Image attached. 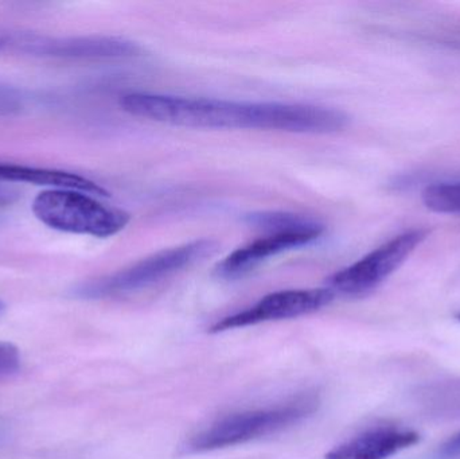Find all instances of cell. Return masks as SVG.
Returning a JSON list of instances; mask_svg holds the SVG:
<instances>
[{"label": "cell", "instance_id": "6da1fadb", "mask_svg": "<svg viewBox=\"0 0 460 459\" xmlns=\"http://www.w3.org/2000/svg\"><path fill=\"white\" fill-rule=\"evenodd\" d=\"M120 107L137 118L189 128L332 134L349 123L348 115L341 110L300 102H229L134 92L121 97Z\"/></svg>", "mask_w": 460, "mask_h": 459}, {"label": "cell", "instance_id": "7a4b0ae2", "mask_svg": "<svg viewBox=\"0 0 460 459\" xmlns=\"http://www.w3.org/2000/svg\"><path fill=\"white\" fill-rule=\"evenodd\" d=\"M318 406V396L307 393L276 406L228 415L194 434L186 444V453L215 452L272 436L305 422Z\"/></svg>", "mask_w": 460, "mask_h": 459}, {"label": "cell", "instance_id": "3957f363", "mask_svg": "<svg viewBox=\"0 0 460 459\" xmlns=\"http://www.w3.org/2000/svg\"><path fill=\"white\" fill-rule=\"evenodd\" d=\"M35 217L49 228L107 239L120 234L131 216L107 207L92 194L69 189H46L32 201Z\"/></svg>", "mask_w": 460, "mask_h": 459}, {"label": "cell", "instance_id": "277c9868", "mask_svg": "<svg viewBox=\"0 0 460 459\" xmlns=\"http://www.w3.org/2000/svg\"><path fill=\"white\" fill-rule=\"evenodd\" d=\"M217 247V243L213 240L202 239L161 251L120 271L83 283L75 288V296L94 301L151 287L213 255Z\"/></svg>", "mask_w": 460, "mask_h": 459}, {"label": "cell", "instance_id": "5b68a950", "mask_svg": "<svg viewBox=\"0 0 460 459\" xmlns=\"http://www.w3.org/2000/svg\"><path fill=\"white\" fill-rule=\"evenodd\" d=\"M429 232L412 229L384 243L356 263L329 278V288L345 296H364L383 285L427 239Z\"/></svg>", "mask_w": 460, "mask_h": 459}, {"label": "cell", "instance_id": "8992f818", "mask_svg": "<svg viewBox=\"0 0 460 459\" xmlns=\"http://www.w3.org/2000/svg\"><path fill=\"white\" fill-rule=\"evenodd\" d=\"M335 294L330 288H302L268 294L248 309L228 315L210 328V333H223L270 321L291 320L313 314L332 304Z\"/></svg>", "mask_w": 460, "mask_h": 459}, {"label": "cell", "instance_id": "52a82bcc", "mask_svg": "<svg viewBox=\"0 0 460 459\" xmlns=\"http://www.w3.org/2000/svg\"><path fill=\"white\" fill-rule=\"evenodd\" d=\"M323 232L324 226L322 224L299 231L270 232L229 253L221 263H218L216 274L221 279H237L272 256L311 244L318 240Z\"/></svg>", "mask_w": 460, "mask_h": 459}, {"label": "cell", "instance_id": "ba28073f", "mask_svg": "<svg viewBox=\"0 0 460 459\" xmlns=\"http://www.w3.org/2000/svg\"><path fill=\"white\" fill-rule=\"evenodd\" d=\"M420 441L416 431L377 428L365 431L330 450L326 459H388Z\"/></svg>", "mask_w": 460, "mask_h": 459}, {"label": "cell", "instance_id": "9c48e42d", "mask_svg": "<svg viewBox=\"0 0 460 459\" xmlns=\"http://www.w3.org/2000/svg\"><path fill=\"white\" fill-rule=\"evenodd\" d=\"M139 53V46L132 40L105 35H49L46 48V58L53 59H119L129 58Z\"/></svg>", "mask_w": 460, "mask_h": 459}, {"label": "cell", "instance_id": "30bf717a", "mask_svg": "<svg viewBox=\"0 0 460 459\" xmlns=\"http://www.w3.org/2000/svg\"><path fill=\"white\" fill-rule=\"evenodd\" d=\"M0 182L4 183H32L46 186L48 189H69V190L84 191L94 197L110 196L102 186L93 181L64 172V170L46 169V167L24 166V164L0 163Z\"/></svg>", "mask_w": 460, "mask_h": 459}, {"label": "cell", "instance_id": "8fae6325", "mask_svg": "<svg viewBox=\"0 0 460 459\" xmlns=\"http://www.w3.org/2000/svg\"><path fill=\"white\" fill-rule=\"evenodd\" d=\"M245 223L257 229L270 232L299 231L319 225L318 221L287 212H256L246 216Z\"/></svg>", "mask_w": 460, "mask_h": 459}, {"label": "cell", "instance_id": "7c38bea8", "mask_svg": "<svg viewBox=\"0 0 460 459\" xmlns=\"http://www.w3.org/2000/svg\"><path fill=\"white\" fill-rule=\"evenodd\" d=\"M423 202L432 212L460 215V181L427 186L423 191Z\"/></svg>", "mask_w": 460, "mask_h": 459}, {"label": "cell", "instance_id": "4fadbf2b", "mask_svg": "<svg viewBox=\"0 0 460 459\" xmlns=\"http://www.w3.org/2000/svg\"><path fill=\"white\" fill-rule=\"evenodd\" d=\"M21 361V353L15 345L0 341V380L18 374Z\"/></svg>", "mask_w": 460, "mask_h": 459}, {"label": "cell", "instance_id": "5bb4252c", "mask_svg": "<svg viewBox=\"0 0 460 459\" xmlns=\"http://www.w3.org/2000/svg\"><path fill=\"white\" fill-rule=\"evenodd\" d=\"M23 30L0 27V56H21Z\"/></svg>", "mask_w": 460, "mask_h": 459}, {"label": "cell", "instance_id": "9a60e30c", "mask_svg": "<svg viewBox=\"0 0 460 459\" xmlns=\"http://www.w3.org/2000/svg\"><path fill=\"white\" fill-rule=\"evenodd\" d=\"M439 459H460V431L451 437L438 453Z\"/></svg>", "mask_w": 460, "mask_h": 459}, {"label": "cell", "instance_id": "2e32d148", "mask_svg": "<svg viewBox=\"0 0 460 459\" xmlns=\"http://www.w3.org/2000/svg\"><path fill=\"white\" fill-rule=\"evenodd\" d=\"M19 191L11 183L0 182V207H10L18 201Z\"/></svg>", "mask_w": 460, "mask_h": 459}, {"label": "cell", "instance_id": "e0dca14e", "mask_svg": "<svg viewBox=\"0 0 460 459\" xmlns=\"http://www.w3.org/2000/svg\"><path fill=\"white\" fill-rule=\"evenodd\" d=\"M4 309H5L4 302H3L2 299H0V314H2L3 312H4Z\"/></svg>", "mask_w": 460, "mask_h": 459}, {"label": "cell", "instance_id": "ac0fdd59", "mask_svg": "<svg viewBox=\"0 0 460 459\" xmlns=\"http://www.w3.org/2000/svg\"><path fill=\"white\" fill-rule=\"evenodd\" d=\"M3 438H5V433L4 430H3L2 426H0V441H2Z\"/></svg>", "mask_w": 460, "mask_h": 459}, {"label": "cell", "instance_id": "d6986e66", "mask_svg": "<svg viewBox=\"0 0 460 459\" xmlns=\"http://www.w3.org/2000/svg\"><path fill=\"white\" fill-rule=\"evenodd\" d=\"M458 320L460 321V314L458 315Z\"/></svg>", "mask_w": 460, "mask_h": 459}]
</instances>
